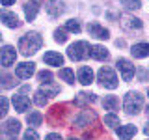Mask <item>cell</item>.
I'll list each match as a JSON object with an SVG mask.
<instances>
[{"instance_id": "ffe728a7", "label": "cell", "mask_w": 149, "mask_h": 140, "mask_svg": "<svg viewBox=\"0 0 149 140\" xmlns=\"http://www.w3.org/2000/svg\"><path fill=\"white\" fill-rule=\"evenodd\" d=\"M102 106H104V110H116L118 108V97L116 95H106L104 99H102Z\"/></svg>"}, {"instance_id": "d590c367", "label": "cell", "mask_w": 149, "mask_h": 140, "mask_svg": "<svg viewBox=\"0 0 149 140\" xmlns=\"http://www.w3.org/2000/svg\"><path fill=\"white\" fill-rule=\"evenodd\" d=\"M147 116H149V106H147Z\"/></svg>"}, {"instance_id": "1f68e13d", "label": "cell", "mask_w": 149, "mask_h": 140, "mask_svg": "<svg viewBox=\"0 0 149 140\" xmlns=\"http://www.w3.org/2000/svg\"><path fill=\"white\" fill-rule=\"evenodd\" d=\"M45 140H62V138H60V134H54V133H52V134H49Z\"/></svg>"}, {"instance_id": "f546056e", "label": "cell", "mask_w": 149, "mask_h": 140, "mask_svg": "<svg viewBox=\"0 0 149 140\" xmlns=\"http://www.w3.org/2000/svg\"><path fill=\"white\" fill-rule=\"evenodd\" d=\"M34 103H36V105H39V106H43L45 103H47V95L39 90V92L36 93V97H34Z\"/></svg>"}, {"instance_id": "484cf974", "label": "cell", "mask_w": 149, "mask_h": 140, "mask_svg": "<svg viewBox=\"0 0 149 140\" xmlns=\"http://www.w3.org/2000/svg\"><path fill=\"white\" fill-rule=\"evenodd\" d=\"M65 30L67 32H80V24H78V21H74V19H71V21H67V24H65Z\"/></svg>"}, {"instance_id": "f35d334b", "label": "cell", "mask_w": 149, "mask_h": 140, "mask_svg": "<svg viewBox=\"0 0 149 140\" xmlns=\"http://www.w3.org/2000/svg\"><path fill=\"white\" fill-rule=\"evenodd\" d=\"M147 95H149V92H147Z\"/></svg>"}, {"instance_id": "cb8c5ba5", "label": "cell", "mask_w": 149, "mask_h": 140, "mask_svg": "<svg viewBox=\"0 0 149 140\" xmlns=\"http://www.w3.org/2000/svg\"><path fill=\"white\" fill-rule=\"evenodd\" d=\"M41 121H43V114H41V112H32V114L28 116V123L30 125H39Z\"/></svg>"}, {"instance_id": "7402d4cb", "label": "cell", "mask_w": 149, "mask_h": 140, "mask_svg": "<svg viewBox=\"0 0 149 140\" xmlns=\"http://www.w3.org/2000/svg\"><path fill=\"white\" fill-rule=\"evenodd\" d=\"M121 4L127 9H130V11H136V9L142 8V2H140V0H121Z\"/></svg>"}, {"instance_id": "5b68a950", "label": "cell", "mask_w": 149, "mask_h": 140, "mask_svg": "<svg viewBox=\"0 0 149 140\" xmlns=\"http://www.w3.org/2000/svg\"><path fill=\"white\" fill-rule=\"evenodd\" d=\"M15 58H17V52L11 45H6V47L0 49V65L9 67L11 64H15Z\"/></svg>"}, {"instance_id": "ba28073f", "label": "cell", "mask_w": 149, "mask_h": 140, "mask_svg": "<svg viewBox=\"0 0 149 140\" xmlns=\"http://www.w3.org/2000/svg\"><path fill=\"white\" fill-rule=\"evenodd\" d=\"M34 71H36V64H32V62H22V64L17 65L15 75H17L19 78H30L32 75H34Z\"/></svg>"}, {"instance_id": "e0dca14e", "label": "cell", "mask_w": 149, "mask_h": 140, "mask_svg": "<svg viewBox=\"0 0 149 140\" xmlns=\"http://www.w3.org/2000/svg\"><path fill=\"white\" fill-rule=\"evenodd\" d=\"M130 52L134 54V58H146V56H149V43H136V45H132Z\"/></svg>"}, {"instance_id": "74e56055", "label": "cell", "mask_w": 149, "mask_h": 140, "mask_svg": "<svg viewBox=\"0 0 149 140\" xmlns=\"http://www.w3.org/2000/svg\"><path fill=\"white\" fill-rule=\"evenodd\" d=\"M36 2H41V0H36Z\"/></svg>"}, {"instance_id": "4dcf8cb0", "label": "cell", "mask_w": 149, "mask_h": 140, "mask_svg": "<svg viewBox=\"0 0 149 140\" xmlns=\"http://www.w3.org/2000/svg\"><path fill=\"white\" fill-rule=\"evenodd\" d=\"M24 140H39V136H37V133L34 129H28L24 133Z\"/></svg>"}, {"instance_id": "836d02e7", "label": "cell", "mask_w": 149, "mask_h": 140, "mask_svg": "<svg viewBox=\"0 0 149 140\" xmlns=\"http://www.w3.org/2000/svg\"><path fill=\"white\" fill-rule=\"evenodd\" d=\"M143 133H146V134H147V136H149V123L146 125V127H143Z\"/></svg>"}, {"instance_id": "8fae6325", "label": "cell", "mask_w": 149, "mask_h": 140, "mask_svg": "<svg viewBox=\"0 0 149 140\" xmlns=\"http://www.w3.org/2000/svg\"><path fill=\"white\" fill-rule=\"evenodd\" d=\"M63 2L62 0H50L49 4H47V13L49 15H52V17H58V15H62L63 13Z\"/></svg>"}, {"instance_id": "d4e9b609", "label": "cell", "mask_w": 149, "mask_h": 140, "mask_svg": "<svg viewBox=\"0 0 149 140\" xmlns=\"http://www.w3.org/2000/svg\"><path fill=\"white\" fill-rule=\"evenodd\" d=\"M54 39L58 41V43H65V41H67V30H63V28H58V30L54 32Z\"/></svg>"}, {"instance_id": "f1b7e54d", "label": "cell", "mask_w": 149, "mask_h": 140, "mask_svg": "<svg viewBox=\"0 0 149 140\" xmlns=\"http://www.w3.org/2000/svg\"><path fill=\"white\" fill-rule=\"evenodd\" d=\"M37 78L41 80V84H49V82H52L50 78H52V73L50 71H41L39 75H37Z\"/></svg>"}, {"instance_id": "8992f818", "label": "cell", "mask_w": 149, "mask_h": 140, "mask_svg": "<svg viewBox=\"0 0 149 140\" xmlns=\"http://www.w3.org/2000/svg\"><path fill=\"white\" fill-rule=\"evenodd\" d=\"M116 65L119 67V71H121V77H123V80H130V78L134 77V65L130 64L127 58H119Z\"/></svg>"}, {"instance_id": "7c38bea8", "label": "cell", "mask_w": 149, "mask_h": 140, "mask_svg": "<svg viewBox=\"0 0 149 140\" xmlns=\"http://www.w3.org/2000/svg\"><path fill=\"white\" fill-rule=\"evenodd\" d=\"M78 80H80V84H84V86L91 84L93 82V71H91V67L84 65V67L78 69Z\"/></svg>"}, {"instance_id": "83f0119b", "label": "cell", "mask_w": 149, "mask_h": 140, "mask_svg": "<svg viewBox=\"0 0 149 140\" xmlns=\"http://www.w3.org/2000/svg\"><path fill=\"white\" fill-rule=\"evenodd\" d=\"M8 106H9L8 99H6V97H2V95H0V120H2L4 116L8 114Z\"/></svg>"}, {"instance_id": "e575fe53", "label": "cell", "mask_w": 149, "mask_h": 140, "mask_svg": "<svg viewBox=\"0 0 149 140\" xmlns=\"http://www.w3.org/2000/svg\"><path fill=\"white\" fill-rule=\"evenodd\" d=\"M2 134H4V133H2V131H0V138H2Z\"/></svg>"}, {"instance_id": "603a6c76", "label": "cell", "mask_w": 149, "mask_h": 140, "mask_svg": "<svg viewBox=\"0 0 149 140\" xmlns=\"http://www.w3.org/2000/svg\"><path fill=\"white\" fill-rule=\"evenodd\" d=\"M104 125H108V127H118V125H119V118L110 112V114L104 116Z\"/></svg>"}, {"instance_id": "4fadbf2b", "label": "cell", "mask_w": 149, "mask_h": 140, "mask_svg": "<svg viewBox=\"0 0 149 140\" xmlns=\"http://www.w3.org/2000/svg\"><path fill=\"white\" fill-rule=\"evenodd\" d=\"M43 60H45L47 65H62V64H63V56L60 54V52H54V50H49V52H45Z\"/></svg>"}, {"instance_id": "ab89813d", "label": "cell", "mask_w": 149, "mask_h": 140, "mask_svg": "<svg viewBox=\"0 0 149 140\" xmlns=\"http://www.w3.org/2000/svg\"><path fill=\"white\" fill-rule=\"evenodd\" d=\"M0 37H2V36H0Z\"/></svg>"}, {"instance_id": "d6a6232c", "label": "cell", "mask_w": 149, "mask_h": 140, "mask_svg": "<svg viewBox=\"0 0 149 140\" xmlns=\"http://www.w3.org/2000/svg\"><path fill=\"white\" fill-rule=\"evenodd\" d=\"M0 2H2V4H4V6H11V4H13V2H15V0H0Z\"/></svg>"}, {"instance_id": "8d00e7d4", "label": "cell", "mask_w": 149, "mask_h": 140, "mask_svg": "<svg viewBox=\"0 0 149 140\" xmlns=\"http://www.w3.org/2000/svg\"><path fill=\"white\" fill-rule=\"evenodd\" d=\"M69 140H78V138H69Z\"/></svg>"}, {"instance_id": "3957f363", "label": "cell", "mask_w": 149, "mask_h": 140, "mask_svg": "<svg viewBox=\"0 0 149 140\" xmlns=\"http://www.w3.org/2000/svg\"><path fill=\"white\" fill-rule=\"evenodd\" d=\"M90 49L91 47L86 43V41H77V43H73L71 47L67 49V56L74 62H78V60H84L88 54H90Z\"/></svg>"}, {"instance_id": "2e32d148", "label": "cell", "mask_w": 149, "mask_h": 140, "mask_svg": "<svg viewBox=\"0 0 149 140\" xmlns=\"http://www.w3.org/2000/svg\"><path fill=\"white\" fill-rule=\"evenodd\" d=\"M121 26L125 28V30H140L142 28V21L136 17H121Z\"/></svg>"}, {"instance_id": "7a4b0ae2", "label": "cell", "mask_w": 149, "mask_h": 140, "mask_svg": "<svg viewBox=\"0 0 149 140\" xmlns=\"http://www.w3.org/2000/svg\"><path fill=\"white\" fill-rule=\"evenodd\" d=\"M123 106H125V110H127L129 114H136V112H140L142 106H143V97L140 95V93H136V92H129L127 95H125V99H123Z\"/></svg>"}, {"instance_id": "4316f807", "label": "cell", "mask_w": 149, "mask_h": 140, "mask_svg": "<svg viewBox=\"0 0 149 140\" xmlns=\"http://www.w3.org/2000/svg\"><path fill=\"white\" fill-rule=\"evenodd\" d=\"M41 92H43L47 97H52V95L58 93V88H56V86H49V84H43V86H41Z\"/></svg>"}, {"instance_id": "5bb4252c", "label": "cell", "mask_w": 149, "mask_h": 140, "mask_svg": "<svg viewBox=\"0 0 149 140\" xmlns=\"http://www.w3.org/2000/svg\"><path fill=\"white\" fill-rule=\"evenodd\" d=\"M90 56L95 58V60H99V62H104V60L108 58V50H106L102 45H93L90 49Z\"/></svg>"}, {"instance_id": "9c48e42d", "label": "cell", "mask_w": 149, "mask_h": 140, "mask_svg": "<svg viewBox=\"0 0 149 140\" xmlns=\"http://www.w3.org/2000/svg\"><path fill=\"white\" fill-rule=\"evenodd\" d=\"M88 32H90V36L97 37V39H108L110 37V32L106 28H102L99 22H90L88 24Z\"/></svg>"}, {"instance_id": "6da1fadb", "label": "cell", "mask_w": 149, "mask_h": 140, "mask_svg": "<svg viewBox=\"0 0 149 140\" xmlns=\"http://www.w3.org/2000/svg\"><path fill=\"white\" fill-rule=\"evenodd\" d=\"M41 45H43V37L37 34V32H28L19 41V50L24 56H30V54H36L41 49Z\"/></svg>"}, {"instance_id": "44dd1931", "label": "cell", "mask_w": 149, "mask_h": 140, "mask_svg": "<svg viewBox=\"0 0 149 140\" xmlns=\"http://www.w3.org/2000/svg\"><path fill=\"white\" fill-rule=\"evenodd\" d=\"M60 78H63L67 84H73L74 82V71H73V69H69V67L60 69Z\"/></svg>"}, {"instance_id": "d6986e66", "label": "cell", "mask_w": 149, "mask_h": 140, "mask_svg": "<svg viewBox=\"0 0 149 140\" xmlns=\"http://www.w3.org/2000/svg\"><path fill=\"white\" fill-rule=\"evenodd\" d=\"M4 127H6V134L9 138H15L17 133L21 131V123H19V120H8V123Z\"/></svg>"}, {"instance_id": "52a82bcc", "label": "cell", "mask_w": 149, "mask_h": 140, "mask_svg": "<svg viewBox=\"0 0 149 140\" xmlns=\"http://www.w3.org/2000/svg\"><path fill=\"white\" fill-rule=\"evenodd\" d=\"M0 19H2V22L8 28H19V26H21L19 17L13 11H9V9H2V11H0Z\"/></svg>"}, {"instance_id": "9a60e30c", "label": "cell", "mask_w": 149, "mask_h": 140, "mask_svg": "<svg viewBox=\"0 0 149 140\" xmlns=\"http://www.w3.org/2000/svg\"><path fill=\"white\" fill-rule=\"evenodd\" d=\"M136 134V127L134 125H119L118 127V136L121 140H130Z\"/></svg>"}, {"instance_id": "30bf717a", "label": "cell", "mask_w": 149, "mask_h": 140, "mask_svg": "<svg viewBox=\"0 0 149 140\" xmlns=\"http://www.w3.org/2000/svg\"><path fill=\"white\" fill-rule=\"evenodd\" d=\"M13 106H15L17 112H26L28 106H30V99L22 93H17V95H13Z\"/></svg>"}, {"instance_id": "277c9868", "label": "cell", "mask_w": 149, "mask_h": 140, "mask_svg": "<svg viewBox=\"0 0 149 140\" xmlns=\"http://www.w3.org/2000/svg\"><path fill=\"white\" fill-rule=\"evenodd\" d=\"M99 82L102 84L104 88H108V90H114V88H118V77H116L114 69L112 67H101L99 69Z\"/></svg>"}, {"instance_id": "ac0fdd59", "label": "cell", "mask_w": 149, "mask_h": 140, "mask_svg": "<svg viewBox=\"0 0 149 140\" xmlns=\"http://www.w3.org/2000/svg\"><path fill=\"white\" fill-rule=\"evenodd\" d=\"M37 9H39V4H37L36 0L24 4V15H26L28 21H34V19L37 17Z\"/></svg>"}]
</instances>
